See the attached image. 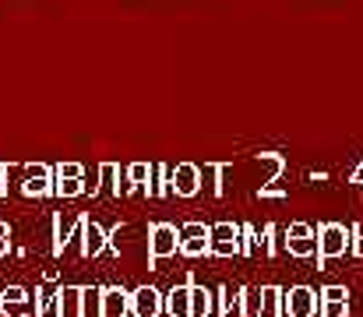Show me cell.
Returning a JSON list of instances; mask_svg holds the SVG:
<instances>
[{
    "label": "cell",
    "mask_w": 363,
    "mask_h": 317,
    "mask_svg": "<svg viewBox=\"0 0 363 317\" xmlns=\"http://www.w3.org/2000/svg\"><path fill=\"white\" fill-rule=\"evenodd\" d=\"M314 240H318V265H325L353 247V229H346L342 222H321Z\"/></svg>",
    "instance_id": "cell-1"
},
{
    "label": "cell",
    "mask_w": 363,
    "mask_h": 317,
    "mask_svg": "<svg viewBox=\"0 0 363 317\" xmlns=\"http://www.w3.org/2000/svg\"><path fill=\"white\" fill-rule=\"evenodd\" d=\"M180 250V229L173 222H152L148 226V261H162Z\"/></svg>",
    "instance_id": "cell-2"
},
{
    "label": "cell",
    "mask_w": 363,
    "mask_h": 317,
    "mask_svg": "<svg viewBox=\"0 0 363 317\" xmlns=\"http://www.w3.org/2000/svg\"><path fill=\"white\" fill-rule=\"evenodd\" d=\"M180 254L184 257L212 254V229L205 222H184L180 226Z\"/></svg>",
    "instance_id": "cell-3"
},
{
    "label": "cell",
    "mask_w": 363,
    "mask_h": 317,
    "mask_svg": "<svg viewBox=\"0 0 363 317\" xmlns=\"http://www.w3.org/2000/svg\"><path fill=\"white\" fill-rule=\"evenodd\" d=\"M318 293L311 286H293L289 293H282V314L289 317H314L318 314Z\"/></svg>",
    "instance_id": "cell-4"
},
{
    "label": "cell",
    "mask_w": 363,
    "mask_h": 317,
    "mask_svg": "<svg viewBox=\"0 0 363 317\" xmlns=\"http://www.w3.org/2000/svg\"><path fill=\"white\" fill-rule=\"evenodd\" d=\"M212 229V254H219V257H230V254H240L243 243V229L240 226H233V222H216V226H208Z\"/></svg>",
    "instance_id": "cell-5"
},
{
    "label": "cell",
    "mask_w": 363,
    "mask_h": 317,
    "mask_svg": "<svg viewBox=\"0 0 363 317\" xmlns=\"http://www.w3.org/2000/svg\"><path fill=\"white\" fill-rule=\"evenodd\" d=\"M201 191V169L194 162H180L173 173H169V194L177 198H194Z\"/></svg>",
    "instance_id": "cell-6"
},
{
    "label": "cell",
    "mask_w": 363,
    "mask_h": 317,
    "mask_svg": "<svg viewBox=\"0 0 363 317\" xmlns=\"http://www.w3.org/2000/svg\"><path fill=\"white\" fill-rule=\"evenodd\" d=\"M53 169L50 166H25V180H21V194L25 198H46V194H53Z\"/></svg>",
    "instance_id": "cell-7"
},
{
    "label": "cell",
    "mask_w": 363,
    "mask_h": 317,
    "mask_svg": "<svg viewBox=\"0 0 363 317\" xmlns=\"http://www.w3.org/2000/svg\"><path fill=\"white\" fill-rule=\"evenodd\" d=\"M286 250L296 254V257H311L318 254V240H314V229L307 222H293L286 229Z\"/></svg>",
    "instance_id": "cell-8"
},
{
    "label": "cell",
    "mask_w": 363,
    "mask_h": 317,
    "mask_svg": "<svg viewBox=\"0 0 363 317\" xmlns=\"http://www.w3.org/2000/svg\"><path fill=\"white\" fill-rule=\"evenodd\" d=\"M130 314L134 317H159L162 314V293L155 286H141L130 293Z\"/></svg>",
    "instance_id": "cell-9"
},
{
    "label": "cell",
    "mask_w": 363,
    "mask_h": 317,
    "mask_svg": "<svg viewBox=\"0 0 363 317\" xmlns=\"http://www.w3.org/2000/svg\"><path fill=\"white\" fill-rule=\"evenodd\" d=\"M130 311V296L121 286H110L99 293V317H127Z\"/></svg>",
    "instance_id": "cell-10"
},
{
    "label": "cell",
    "mask_w": 363,
    "mask_h": 317,
    "mask_svg": "<svg viewBox=\"0 0 363 317\" xmlns=\"http://www.w3.org/2000/svg\"><path fill=\"white\" fill-rule=\"evenodd\" d=\"M103 250H106V233H103V226L92 222V218H85V243H82V254H85V257H96V254H103Z\"/></svg>",
    "instance_id": "cell-11"
},
{
    "label": "cell",
    "mask_w": 363,
    "mask_h": 317,
    "mask_svg": "<svg viewBox=\"0 0 363 317\" xmlns=\"http://www.w3.org/2000/svg\"><path fill=\"white\" fill-rule=\"evenodd\" d=\"M57 317H82V289L67 286L57 293Z\"/></svg>",
    "instance_id": "cell-12"
},
{
    "label": "cell",
    "mask_w": 363,
    "mask_h": 317,
    "mask_svg": "<svg viewBox=\"0 0 363 317\" xmlns=\"http://www.w3.org/2000/svg\"><path fill=\"white\" fill-rule=\"evenodd\" d=\"M166 311H169V317H191V282L177 286L166 296Z\"/></svg>",
    "instance_id": "cell-13"
},
{
    "label": "cell",
    "mask_w": 363,
    "mask_h": 317,
    "mask_svg": "<svg viewBox=\"0 0 363 317\" xmlns=\"http://www.w3.org/2000/svg\"><path fill=\"white\" fill-rule=\"evenodd\" d=\"M152 173H155V166H148V162H130V166H127V180H130L134 187H145V194H155V187L148 184Z\"/></svg>",
    "instance_id": "cell-14"
},
{
    "label": "cell",
    "mask_w": 363,
    "mask_h": 317,
    "mask_svg": "<svg viewBox=\"0 0 363 317\" xmlns=\"http://www.w3.org/2000/svg\"><path fill=\"white\" fill-rule=\"evenodd\" d=\"M212 314V293L201 286H191V317H208Z\"/></svg>",
    "instance_id": "cell-15"
},
{
    "label": "cell",
    "mask_w": 363,
    "mask_h": 317,
    "mask_svg": "<svg viewBox=\"0 0 363 317\" xmlns=\"http://www.w3.org/2000/svg\"><path fill=\"white\" fill-rule=\"evenodd\" d=\"M32 304L28 300H0V317H28Z\"/></svg>",
    "instance_id": "cell-16"
},
{
    "label": "cell",
    "mask_w": 363,
    "mask_h": 317,
    "mask_svg": "<svg viewBox=\"0 0 363 317\" xmlns=\"http://www.w3.org/2000/svg\"><path fill=\"white\" fill-rule=\"evenodd\" d=\"M85 191H89V187H85L82 180H57V184H53V194H57V198H78V194H85Z\"/></svg>",
    "instance_id": "cell-17"
},
{
    "label": "cell",
    "mask_w": 363,
    "mask_h": 317,
    "mask_svg": "<svg viewBox=\"0 0 363 317\" xmlns=\"http://www.w3.org/2000/svg\"><path fill=\"white\" fill-rule=\"evenodd\" d=\"M53 180H82V162H60L53 169Z\"/></svg>",
    "instance_id": "cell-18"
},
{
    "label": "cell",
    "mask_w": 363,
    "mask_h": 317,
    "mask_svg": "<svg viewBox=\"0 0 363 317\" xmlns=\"http://www.w3.org/2000/svg\"><path fill=\"white\" fill-rule=\"evenodd\" d=\"M350 304L346 300H321V317H346Z\"/></svg>",
    "instance_id": "cell-19"
},
{
    "label": "cell",
    "mask_w": 363,
    "mask_h": 317,
    "mask_svg": "<svg viewBox=\"0 0 363 317\" xmlns=\"http://www.w3.org/2000/svg\"><path fill=\"white\" fill-rule=\"evenodd\" d=\"M318 296H321V300H346L350 293H346V286H325Z\"/></svg>",
    "instance_id": "cell-20"
},
{
    "label": "cell",
    "mask_w": 363,
    "mask_h": 317,
    "mask_svg": "<svg viewBox=\"0 0 363 317\" xmlns=\"http://www.w3.org/2000/svg\"><path fill=\"white\" fill-rule=\"evenodd\" d=\"M0 300H28V293L21 286H7V289H0Z\"/></svg>",
    "instance_id": "cell-21"
},
{
    "label": "cell",
    "mask_w": 363,
    "mask_h": 317,
    "mask_svg": "<svg viewBox=\"0 0 363 317\" xmlns=\"http://www.w3.org/2000/svg\"><path fill=\"white\" fill-rule=\"evenodd\" d=\"M11 250V226L7 222H0V257Z\"/></svg>",
    "instance_id": "cell-22"
},
{
    "label": "cell",
    "mask_w": 363,
    "mask_h": 317,
    "mask_svg": "<svg viewBox=\"0 0 363 317\" xmlns=\"http://www.w3.org/2000/svg\"><path fill=\"white\" fill-rule=\"evenodd\" d=\"M357 257H363V229H353V247H350Z\"/></svg>",
    "instance_id": "cell-23"
},
{
    "label": "cell",
    "mask_w": 363,
    "mask_h": 317,
    "mask_svg": "<svg viewBox=\"0 0 363 317\" xmlns=\"http://www.w3.org/2000/svg\"><path fill=\"white\" fill-rule=\"evenodd\" d=\"M117 173V162H103V177H113ZM113 194H121V184H113Z\"/></svg>",
    "instance_id": "cell-24"
},
{
    "label": "cell",
    "mask_w": 363,
    "mask_h": 317,
    "mask_svg": "<svg viewBox=\"0 0 363 317\" xmlns=\"http://www.w3.org/2000/svg\"><path fill=\"white\" fill-rule=\"evenodd\" d=\"M350 184H363V162H360V166H357V173L350 177Z\"/></svg>",
    "instance_id": "cell-25"
}]
</instances>
